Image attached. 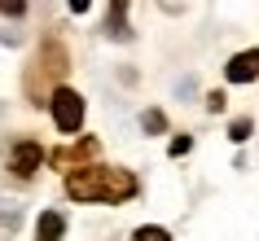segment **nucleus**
<instances>
[{
	"label": "nucleus",
	"mask_w": 259,
	"mask_h": 241,
	"mask_svg": "<svg viewBox=\"0 0 259 241\" xmlns=\"http://www.w3.org/2000/svg\"><path fill=\"white\" fill-rule=\"evenodd\" d=\"M62 232H66V219L57 211H44L35 219V241H62Z\"/></svg>",
	"instance_id": "nucleus-5"
},
{
	"label": "nucleus",
	"mask_w": 259,
	"mask_h": 241,
	"mask_svg": "<svg viewBox=\"0 0 259 241\" xmlns=\"http://www.w3.org/2000/svg\"><path fill=\"white\" fill-rule=\"evenodd\" d=\"M224 75H229V83H250V79H259V49L237 53L229 66H224Z\"/></svg>",
	"instance_id": "nucleus-3"
},
{
	"label": "nucleus",
	"mask_w": 259,
	"mask_h": 241,
	"mask_svg": "<svg viewBox=\"0 0 259 241\" xmlns=\"http://www.w3.org/2000/svg\"><path fill=\"white\" fill-rule=\"evenodd\" d=\"M66 193L75 202H127L141 193V184L123 167H75L66 175Z\"/></svg>",
	"instance_id": "nucleus-1"
},
{
	"label": "nucleus",
	"mask_w": 259,
	"mask_h": 241,
	"mask_svg": "<svg viewBox=\"0 0 259 241\" xmlns=\"http://www.w3.org/2000/svg\"><path fill=\"white\" fill-rule=\"evenodd\" d=\"M35 171H40V145H35V140H18L14 145V175L31 180Z\"/></svg>",
	"instance_id": "nucleus-4"
},
{
	"label": "nucleus",
	"mask_w": 259,
	"mask_h": 241,
	"mask_svg": "<svg viewBox=\"0 0 259 241\" xmlns=\"http://www.w3.org/2000/svg\"><path fill=\"white\" fill-rule=\"evenodd\" d=\"M132 241H171V237H167V228H137Z\"/></svg>",
	"instance_id": "nucleus-7"
},
{
	"label": "nucleus",
	"mask_w": 259,
	"mask_h": 241,
	"mask_svg": "<svg viewBox=\"0 0 259 241\" xmlns=\"http://www.w3.org/2000/svg\"><path fill=\"white\" fill-rule=\"evenodd\" d=\"M93 154H97V140H79V145L57 149V154H53V162H57V167H70V162L79 167V162H83V158H93Z\"/></svg>",
	"instance_id": "nucleus-6"
},
{
	"label": "nucleus",
	"mask_w": 259,
	"mask_h": 241,
	"mask_svg": "<svg viewBox=\"0 0 259 241\" xmlns=\"http://www.w3.org/2000/svg\"><path fill=\"white\" fill-rule=\"evenodd\" d=\"M189 145H193L189 136H176V140H171V158H180V154H189Z\"/></svg>",
	"instance_id": "nucleus-9"
},
{
	"label": "nucleus",
	"mask_w": 259,
	"mask_h": 241,
	"mask_svg": "<svg viewBox=\"0 0 259 241\" xmlns=\"http://www.w3.org/2000/svg\"><path fill=\"white\" fill-rule=\"evenodd\" d=\"M229 136H233V140H246V136H250V119H237L229 127Z\"/></svg>",
	"instance_id": "nucleus-8"
},
{
	"label": "nucleus",
	"mask_w": 259,
	"mask_h": 241,
	"mask_svg": "<svg viewBox=\"0 0 259 241\" xmlns=\"http://www.w3.org/2000/svg\"><path fill=\"white\" fill-rule=\"evenodd\" d=\"M49 106H53L57 132H79V123H83V97H79V92H70V88H57Z\"/></svg>",
	"instance_id": "nucleus-2"
}]
</instances>
